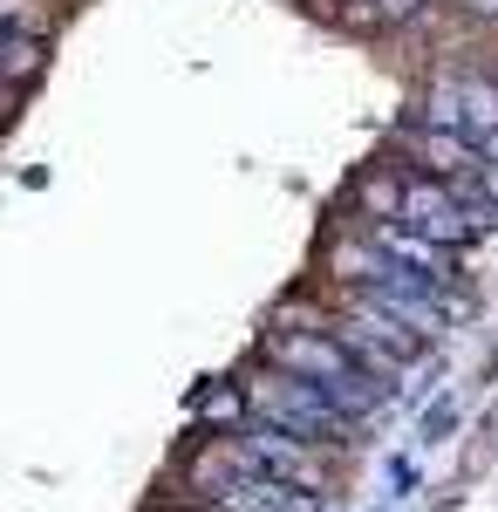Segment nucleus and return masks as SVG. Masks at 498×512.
Here are the masks:
<instances>
[{
    "label": "nucleus",
    "instance_id": "obj_1",
    "mask_svg": "<svg viewBox=\"0 0 498 512\" xmlns=\"http://www.w3.org/2000/svg\"><path fill=\"white\" fill-rule=\"evenodd\" d=\"M267 362H273V369H287V376H307L321 396H335L355 424L389 396V383H376V376H369V369H362L328 328H273V335H267Z\"/></svg>",
    "mask_w": 498,
    "mask_h": 512
},
{
    "label": "nucleus",
    "instance_id": "obj_2",
    "mask_svg": "<svg viewBox=\"0 0 498 512\" xmlns=\"http://www.w3.org/2000/svg\"><path fill=\"white\" fill-rule=\"evenodd\" d=\"M239 390H246V403H253V417H267V424L307 437V444H321V451H342L348 431H355V417H348L335 396H321L307 376H287V369H273V362L260 369V376H246Z\"/></svg>",
    "mask_w": 498,
    "mask_h": 512
},
{
    "label": "nucleus",
    "instance_id": "obj_3",
    "mask_svg": "<svg viewBox=\"0 0 498 512\" xmlns=\"http://www.w3.org/2000/svg\"><path fill=\"white\" fill-rule=\"evenodd\" d=\"M226 437L239 444V458H246L253 472L280 478V485H301V492H328V458H321V444L280 431L267 417H253V424H239V431H226Z\"/></svg>",
    "mask_w": 498,
    "mask_h": 512
},
{
    "label": "nucleus",
    "instance_id": "obj_4",
    "mask_svg": "<svg viewBox=\"0 0 498 512\" xmlns=\"http://www.w3.org/2000/svg\"><path fill=\"white\" fill-rule=\"evenodd\" d=\"M396 219H403V226H417L423 239H437V246H451V253H458V246H471V239L492 226L498 212L464 205L444 178H423V171H417V178H403V212H396Z\"/></svg>",
    "mask_w": 498,
    "mask_h": 512
},
{
    "label": "nucleus",
    "instance_id": "obj_5",
    "mask_svg": "<svg viewBox=\"0 0 498 512\" xmlns=\"http://www.w3.org/2000/svg\"><path fill=\"white\" fill-rule=\"evenodd\" d=\"M423 123H437V130H458L471 144H485L498 130V82L492 76H444L430 82V96H423Z\"/></svg>",
    "mask_w": 498,
    "mask_h": 512
},
{
    "label": "nucleus",
    "instance_id": "obj_6",
    "mask_svg": "<svg viewBox=\"0 0 498 512\" xmlns=\"http://www.w3.org/2000/svg\"><path fill=\"white\" fill-rule=\"evenodd\" d=\"M403 158L417 164L423 178L458 185V178H471V171L485 164V144H471L458 130H437V123H417V130H403Z\"/></svg>",
    "mask_w": 498,
    "mask_h": 512
},
{
    "label": "nucleus",
    "instance_id": "obj_7",
    "mask_svg": "<svg viewBox=\"0 0 498 512\" xmlns=\"http://www.w3.org/2000/svg\"><path fill=\"white\" fill-rule=\"evenodd\" d=\"M369 239L383 246L389 260H403V267H417L423 280H437V287H451V246H437V239H423L417 226H403V219H369Z\"/></svg>",
    "mask_w": 498,
    "mask_h": 512
},
{
    "label": "nucleus",
    "instance_id": "obj_8",
    "mask_svg": "<svg viewBox=\"0 0 498 512\" xmlns=\"http://www.w3.org/2000/svg\"><path fill=\"white\" fill-rule=\"evenodd\" d=\"M41 69V41L35 35H14V28H0V76L28 82Z\"/></svg>",
    "mask_w": 498,
    "mask_h": 512
},
{
    "label": "nucleus",
    "instance_id": "obj_9",
    "mask_svg": "<svg viewBox=\"0 0 498 512\" xmlns=\"http://www.w3.org/2000/svg\"><path fill=\"white\" fill-rule=\"evenodd\" d=\"M362 212H369V219H396V212H403V178H383V171L362 178Z\"/></svg>",
    "mask_w": 498,
    "mask_h": 512
},
{
    "label": "nucleus",
    "instance_id": "obj_10",
    "mask_svg": "<svg viewBox=\"0 0 498 512\" xmlns=\"http://www.w3.org/2000/svg\"><path fill=\"white\" fill-rule=\"evenodd\" d=\"M369 14H376L383 28H396V21H410V14H423V0H369Z\"/></svg>",
    "mask_w": 498,
    "mask_h": 512
},
{
    "label": "nucleus",
    "instance_id": "obj_11",
    "mask_svg": "<svg viewBox=\"0 0 498 512\" xmlns=\"http://www.w3.org/2000/svg\"><path fill=\"white\" fill-rule=\"evenodd\" d=\"M471 14H485V21H498V0H464Z\"/></svg>",
    "mask_w": 498,
    "mask_h": 512
},
{
    "label": "nucleus",
    "instance_id": "obj_12",
    "mask_svg": "<svg viewBox=\"0 0 498 512\" xmlns=\"http://www.w3.org/2000/svg\"><path fill=\"white\" fill-rule=\"evenodd\" d=\"M485 158H492V164H498V130H492V137H485Z\"/></svg>",
    "mask_w": 498,
    "mask_h": 512
}]
</instances>
